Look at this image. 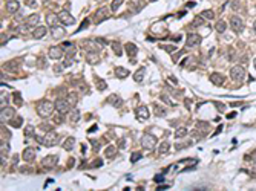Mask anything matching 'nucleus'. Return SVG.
Masks as SVG:
<instances>
[{
  "mask_svg": "<svg viewBox=\"0 0 256 191\" xmlns=\"http://www.w3.org/2000/svg\"><path fill=\"white\" fill-rule=\"evenodd\" d=\"M198 127H201L202 130H207V129H209V124H207V122H198Z\"/></svg>",
  "mask_w": 256,
  "mask_h": 191,
  "instance_id": "nucleus-49",
  "label": "nucleus"
},
{
  "mask_svg": "<svg viewBox=\"0 0 256 191\" xmlns=\"http://www.w3.org/2000/svg\"><path fill=\"white\" fill-rule=\"evenodd\" d=\"M74 144H75V138H72V136H71V138H68V139H66V141L63 142V148L69 151V150H72Z\"/></svg>",
  "mask_w": 256,
  "mask_h": 191,
  "instance_id": "nucleus-25",
  "label": "nucleus"
},
{
  "mask_svg": "<svg viewBox=\"0 0 256 191\" xmlns=\"http://www.w3.org/2000/svg\"><path fill=\"white\" fill-rule=\"evenodd\" d=\"M215 29H216V32H219V34H222V32H225V29H227V23H225L224 20H219V22L216 23V26H215Z\"/></svg>",
  "mask_w": 256,
  "mask_h": 191,
  "instance_id": "nucleus-27",
  "label": "nucleus"
},
{
  "mask_svg": "<svg viewBox=\"0 0 256 191\" xmlns=\"http://www.w3.org/2000/svg\"><path fill=\"white\" fill-rule=\"evenodd\" d=\"M144 73H146V67H141L140 70H137V72H135L134 80H135L137 83H141V81H143V78H144Z\"/></svg>",
  "mask_w": 256,
  "mask_h": 191,
  "instance_id": "nucleus-24",
  "label": "nucleus"
},
{
  "mask_svg": "<svg viewBox=\"0 0 256 191\" xmlns=\"http://www.w3.org/2000/svg\"><path fill=\"white\" fill-rule=\"evenodd\" d=\"M58 20H60V23L65 25V26H71V25L75 23V19H74L68 11H65V9L58 12Z\"/></svg>",
  "mask_w": 256,
  "mask_h": 191,
  "instance_id": "nucleus-6",
  "label": "nucleus"
},
{
  "mask_svg": "<svg viewBox=\"0 0 256 191\" xmlns=\"http://www.w3.org/2000/svg\"><path fill=\"white\" fill-rule=\"evenodd\" d=\"M141 145H143V148H146V150H152V148L157 145V138H155L154 135L146 133V135H143V138H141Z\"/></svg>",
  "mask_w": 256,
  "mask_h": 191,
  "instance_id": "nucleus-4",
  "label": "nucleus"
},
{
  "mask_svg": "<svg viewBox=\"0 0 256 191\" xmlns=\"http://www.w3.org/2000/svg\"><path fill=\"white\" fill-rule=\"evenodd\" d=\"M123 2H124V0H113V2L110 3V9L115 12V11H117V9H118V8L123 5Z\"/></svg>",
  "mask_w": 256,
  "mask_h": 191,
  "instance_id": "nucleus-32",
  "label": "nucleus"
},
{
  "mask_svg": "<svg viewBox=\"0 0 256 191\" xmlns=\"http://www.w3.org/2000/svg\"><path fill=\"white\" fill-rule=\"evenodd\" d=\"M107 101H109L110 104H113L115 107H120V106L123 104L121 98H118V97H117V95H112V97H109V98H107Z\"/></svg>",
  "mask_w": 256,
  "mask_h": 191,
  "instance_id": "nucleus-26",
  "label": "nucleus"
},
{
  "mask_svg": "<svg viewBox=\"0 0 256 191\" xmlns=\"http://www.w3.org/2000/svg\"><path fill=\"white\" fill-rule=\"evenodd\" d=\"M97 129H98V127H97V126H94L92 129H89V133H92V132H97Z\"/></svg>",
  "mask_w": 256,
  "mask_h": 191,
  "instance_id": "nucleus-52",
  "label": "nucleus"
},
{
  "mask_svg": "<svg viewBox=\"0 0 256 191\" xmlns=\"http://www.w3.org/2000/svg\"><path fill=\"white\" fill-rule=\"evenodd\" d=\"M109 16H107V9L106 8H101L100 11H97V19H95V22L97 23H100V20H104V19H107Z\"/></svg>",
  "mask_w": 256,
  "mask_h": 191,
  "instance_id": "nucleus-21",
  "label": "nucleus"
},
{
  "mask_svg": "<svg viewBox=\"0 0 256 191\" xmlns=\"http://www.w3.org/2000/svg\"><path fill=\"white\" fill-rule=\"evenodd\" d=\"M253 63H254V69H256V58H254V61H253Z\"/></svg>",
  "mask_w": 256,
  "mask_h": 191,
  "instance_id": "nucleus-54",
  "label": "nucleus"
},
{
  "mask_svg": "<svg viewBox=\"0 0 256 191\" xmlns=\"http://www.w3.org/2000/svg\"><path fill=\"white\" fill-rule=\"evenodd\" d=\"M57 161H58L57 156H48V157L43 159V167H46V168H52V167H55Z\"/></svg>",
  "mask_w": 256,
  "mask_h": 191,
  "instance_id": "nucleus-16",
  "label": "nucleus"
},
{
  "mask_svg": "<svg viewBox=\"0 0 256 191\" xmlns=\"http://www.w3.org/2000/svg\"><path fill=\"white\" fill-rule=\"evenodd\" d=\"M19 2L17 0H9V2L6 3V11L9 12V14H14V12H17L19 11Z\"/></svg>",
  "mask_w": 256,
  "mask_h": 191,
  "instance_id": "nucleus-15",
  "label": "nucleus"
},
{
  "mask_svg": "<svg viewBox=\"0 0 256 191\" xmlns=\"http://www.w3.org/2000/svg\"><path fill=\"white\" fill-rule=\"evenodd\" d=\"M51 32H52V37L55 40H60L61 37H65V28H60L58 25L57 26H52L51 28Z\"/></svg>",
  "mask_w": 256,
  "mask_h": 191,
  "instance_id": "nucleus-13",
  "label": "nucleus"
},
{
  "mask_svg": "<svg viewBox=\"0 0 256 191\" xmlns=\"http://www.w3.org/2000/svg\"><path fill=\"white\" fill-rule=\"evenodd\" d=\"M186 135H187V129L186 127H180V129L175 130V138H183Z\"/></svg>",
  "mask_w": 256,
  "mask_h": 191,
  "instance_id": "nucleus-31",
  "label": "nucleus"
},
{
  "mask_svg": "<svg viewBox=\"0 0 256 191\" xmlns=\"http://www.w3.org/2000/svg\"><path fill=\"white\" fill-rule=\"evenodd\" d=\"M55 110L60 113V115H65V113H68L69 110H71V104H69V101L68 100H57L55 103Z\"/></svg>",
  "mask_w": 256,
  "mask_h": 191,
  "instance_id": "nucleus-5",
  "label": "nucleus"
},
{
  "mask_svg": "<svg viewBox=\"0 0 256 191\" xmlns=\"http://www.w3.org/2000/svg\"><path fill=\"white\" fill-rule=\"evenodd\" d=\"M115 75L118 78H126L127 75H129V70L124 69V67H115Z\"/></svg>",
  "mask_w": 256,
  "mask_h": 191,
  "instance_id": "nucleus-22",
  "label": "nucleus"
},
{
  "mask_svg": "<svg viewBox=\"0 0 256 191\" xmlns=\"http://www.w3.org/2000/svg\"><path fill=\"white\" fill-rule=\"evenodd\" d=\"M46 22H48L49 26H57V25L60 23L58 16H55V14H49V16H46Z\"/></svg>",
  "mask_w": 256,
  "mask_h": 191,
  "instance_id": "nucleus-19",
  "label": "nucleus"
},
{
  "mask_svg": "<svg viewBox=\"0 0 256 191\" xmlns=\"http://www.w3.org/2000/svg\"><path fill=\"white\" fill-rule=\"evenodd\" d=\"M150 2H157V0H150Z\"/></svg>",
  "mask_w": 256,
  "mask_h": 191,
  "instance_id": "nucleus-56",
  "label": "nucleus"
},
{
  "mask_svg": "<svg viewBox=\"0 0 256 191\" xmlns=\"http://www.w3.org/2000/svg\"><path fill=\"white\" fill-rule=\"evenodd\" d=\"M155 112H157V116H164L166 115V110L161 109L160 106H155Z\"/></svg>",
  "mask_w": 256,
  "mask_h": 191,
  "instance_id": "nucleus-36",
  "label": "nucleus"
},
{
  "mask_svg": "<svg viewBox=\"0 0 256 191\" xmlns=\"http://www.w3.org/2000/svg\"><path fill=\"white\" fill-rule=\"evenodd\" d=\"M66 100L69 101L71 106H74V104L77 103V93H75V92H71V93L68 95V98H66Z\"/></svg>",
  "mask_w": 256,
  "mask_h": 191,
  "instance_id": "nucleus-33",
  "label": "nucleus"
},
{
  "mask_svg": "<svg viewBox=\"0 0 256 191\" xmlns=\"http://www.w3.org/2000/svg\"><path fill=\"white\" fill-rule=\"evenodd\" d=\"M167 150H169V142H166V141H164V142L160 145V151H161V153H166Z\"/></svg>",
  "mask_w": 256,
  "mask_h": 191,
  "instance_id": "nucleus-39",
  "label": "nucleus"
},
{
  "mask_svg": "<svg viewBox=\"0 0 256 191\" xmlns=\"http://www.w3.org/2000/svg\"><path fill=\"white\" fill-rule=\"evenodd\" d=\"M112 51H113L115 55H118V57H121V54H123V49H121V46H120L118 41H113V43H112Z\"/></svg>",
  "mask_w": 256,
  "mask_h": 191,
  "instance_id": "nucleus-29",
  "label": "nucleus"
},
{
  "mask_svg": "<svg viewBox=\"0 0 256 191\" xmlns=\"http://www.w3.org/2000/svg\"><path fill=\"white\" fill-rule=\"evenodd\" d=\"M40 66H42L43 69L46 67V63H45V60H39V67H40Z\"/></svg>",
  "mask_w": 256,
  "mask_h": 191,
  "instance_id": "nucleus-51",
  "label": "nucleus"
},
{
  "mask_svg": "<svg viewBox=\"0 0 256 191\" xmlns=\"http://www.w3.org/2000/svg\"><path fill=\"white\" fill-rule=\"evenodd\" d=\"M87 23H89V20H87V19H86V20H84V22H83V23H81V26H80V29H84V28H86V26H87Z\"/></svg>",
  "mask_w": 256,
  "mask_h": 191,
  "instance_id": "nucleus-50",
  "label": "nucleus"
},
{
  "mask_svg": "<svg viewBox=\"0 0 256 191\" xmlns=\"http://www.w3.org/2000/svg\"><path fill=\"white\" fill-rule=\"evenodd\" d=\"M230 76H232V80L236 83V84H241L242 81H244V76H245V70H244V67L242 66H233L232 69H230Z\"/></svg>",
  "mask_w": 256,
  "mask_h": 191,
  "instance_id": "nucleus-3",
  "label": "nucleus"
},
{
  "mask_svg": "<svg viewBox=\"0 0 256 191\" xmlns=\"http://www.w3.org/2000/svg\"><path fill=\"white\" fill-rule=\"evenodd\" d=\"M201 43V35L199 34H189L187 35V48H195Z\"/></svg>",
  "mask_w": 256,
  "mask_h": 191,
  "instance_id": "nucleus-9",
  "label": "nucleus"
},
{
  "mask_svg": "<svg viewBox=\"0 0 256 191\" xmlns=\"http://www.w3.org/2000/svg\"><path fill=\"white\" fill-rule=\"evenodd\" d=\"M14 115H16L14 109H11V107H2V122L9 121Z\"/></svg>",
  "mask_w": 256,
  "mask_h": 191,
  "instance_id": "nucleus-11",
  "label": "nucleus"
},
{
  "mask_svg": "<svg viewBox=\"0 0 256 191\" xmlns=\"http://www.w3.org/2000/svg\"><path fill=\"white\" fill-rule=\"evenodd\" d=\"M49 58H52V60H60L61 57H63V48L61 46H52L51 49H49Z\"/></svg>",
  "mask_w": 256,
  "mask_h": 191,
  "instance_id": "nucleus-8",
  "label": "nucleus"
},
{
  "mask_svg": "<svg viewBox=\"0 0 256 191\" xmlns=\"http://www.w3.org/2000/svg\"><path fill=\"white\" fill-rule=\"evenodd\" d=\"M210 81H212L213 84H216V86H221V84H224L225 78H224V75H221V73L215 72V73H212V75H210Z\"/></svg>",
  "mask_w": 256,
  "mask_h": 191,
  "instance_id": "nucleus-14",
  "label": "nucleus"
},
{
  "mask_svg": "<svg viewBox=\"0 0 256 191\" xmlns=\"http://www.w3.org/2000/svg\"><path fill=\"white\" fill-rule=\"evenodd\" d=\"M97 84H98V89H100V90H104V89H106V83H104V81H97Z\"/></svg>",
  "mask_w": 256,
  "mask_h": 191,
  "instance_id": "nucleus-48",
  "label": "nucleus"
},
{
  "mask_svg": "<svg viewBox=\"0 0 256 191\" xmlns=\"http://www.w3.org/2000/svg\"><path fill=\"white\" fill-rule=\"evenodd\" d=\"M95 43H97V44H100L101 48H103V46H106V41H104V38H95Z\"/></svg>",
  "mask_w": 256,
  "mask_h": 191,
  "instance_id": "nucleus-45",
  "label": "nucleus"
},
{
  "mask_svg": "<svg viewBox=\"0 0 256 191\" xmlns=\"http://www.w3.org/2000/svg\"><path fill=\"white\" fill-rule=\"evenodd\" d=\"M26 6L35 9V8H37V2H35V0H26Z\"/></svg>",
  "mask_w": 256,
  "mask_h": 191,
  "instance_id": "nucleus-41",
  "label": "nucleus"
},
{
  "mask_svg": "<svg viewBox=\"0 0 256 191\" xmlns=\"http://www.w3.org/2000/svg\"><path fill=\"white\" fill-rule=\"evenodd\" d=\"M161 100H163L166 104H169V106H175V103H173V101H170V98L167 97V95H161Z\"/></svg>",
  "mask_w": 256,
  "mask_h": 191,
  "instance_id": "nucleus-38",
  "label": "nucleus"
},
{
  "mask_svg": "<svg viewBox=\"0 0 256 191\" xmlns=\"http://www.w3.org/2000/svg\"><path fill=\"white\" fill-rule=\"evenodd\" d=\"M8 151H9V147H8V144H2V157H5L6 154H8Z\"/></svg>",
  "mask_w": 256,
  "mask_h": 191,
  "instance_id": "nucleus-42",
  "label": "nucleus"
},
{
  "mask_svg": "<svg viewBox=\"0 0 256 191\" xmlns=\"http://www.w3.org/2000/svg\"><path fill=\"white\" fill-rule=\"evenodd\" d=\"M126 52H127V55L134 57V55L138 52V48H137L134 43H126Z\"/></svg>",
  "mask_w": 256,
  "mask_h": 191,
  "instance_id": "nucleus-20",
  "label": "nucleus"
},
{
  "mask_svg": "<svg viewBox=\"0 0 256 191\" xmlns=\"http://www.w3.org/2000/svg\"><path fill=\"white\" fill-rule=\"evenodd\" d=\"M46 32H48V29H46V26H42V25H39L34 31H32V37L35 38V40H39V38H43L45 35H46Z\"/></svg>",
  "mask_w": 256,
  "mask_h": 191,
  "instance_id": "nucleus-12",
  "label": "nucleus"
},
{
  "mask_svg": "<svg viewBox=\"0 0 256 191\" xmlns=\"http://www.w3.org/2000/svg\"><path fill=\"white\" fill-rule=\"evenodd\" d=\"M22 157H23V161H25V162H31V161H34V159H35V148H32V147L25 148V151H23Z\"/></svg>",
  "mask_w": 256,
  "mask_h": 191,
  "instance_id": "nucleus-10",
  "label": "nucleus"
},
{
  "mask_svg": "<svg viewBox=\"0 0 256 191\" xmlns=\"http://www.w3.org/2000/svg\"><path fill=\"white\" fill-rule=\"evenodd\" d=\"M140 159H141V154H140V153H134V154L131 156V162H132V164H135V162L140 161Z\"/></svg>",
  "mask_w": 256,
  "mask_h": 191,
  "instance_id": "nucleus-40",
  "label": "nucleus"
},
{
  "mask_svg": "<svg viewBox=\"0 0 256 191\" xmlns=\"http://www.w3.org/2000/svg\"><path fill=\"white\" fill-rule=\"evenodd\" d=\"M14 103H17L19 106L22 104V98H20V93H14Z\"/></svg>",
  "mask_w": 256,
  "mask_h": 191,
  "instance_id": "nucleus-44",
  "label": "nucleus"
},
{
  "mask_svg": "<svg viewBox=\"0 0 256 191\" xmlns=\"http://www.w3.org/2000/svg\"><path fill=\"white\" fill-rule=\"evenodd\" d=\"M25 135L28 136V138H34L35 135H34V127L32 126H28L26 129H25Z\"/></svg>",
  "mask_w": 256,
  "mask_h": 191,
  "instance_id": "nucleus-35",
  "label": "nucleus"
},
{
  "mask_svg": "<svg viewBox=\"0 0 256 191\" xmlns=\"http://www.w3.org/2000/svg\"><path fill=\"white\" fill-rule=\"evenodd\" d=\"M78 119H80V113H78V110L72 112V115H71V122H75V121H78Z\"/></svg>",
  "mask_w": 256,
  "mask_h": 191,
  "instance_id": "nucleus-37",
  "label": "nucleus"
},
{
  "mask_svg": "<svg viewBox=\"0 0 256 191\" xmlns=\"http://www.w3.org/2000/svg\"><path fill=\"white\" fill-rule=\"evenodd\" d=\"M161 48H163L164 51H167V52H175V51H176L175 46H166V44H161Z\"/></svg>",
  "mask_w": 256,
  "mask_h": 191,
  "instance_id": "nucleus-43",
  "label": "nucleus"
},
{
  "mask_svg": "<svg viewBox=\"0 0 256 191\" xmlns=\"http://www.w3.org/2000/svg\"><path fill=\"white\" fill-rule=\"evenodd\" d=\"M22 122H23L22 116H17L16 119H13V121H11V126H13V127H16V129H19V127L22 126Z\"/></svg>",
  "mask_w": 256,
  "mask_h": 191,
  "instance_id": "nucleus-34",
  "label": "nucleus"
},
{
  "mask_svg": "<svg viewBox=\"0 0 256 191\" xmlns=\"http://www.w3.org/2000/svg\"><path fill=\"white\" fill-rule=\"evenodd\" d=\"M187 6H189V8H193V6H195V2H189V5H187Z\"/></svg>",
  "mask_w": 256,
  "mask_h": 191,
  "instance_id": "nucleus-53",
  "label": "nucleus"
},
{
  "mask_svg": "<svg viewBox=\"0 0 256 191\" xmlns=\"http://www.w3.org/2000/svg\"><path fill=\"white\" fill-rule=\"evenodd\" d=\"M154 180H155V182H163V180H164V174H157V176L154 177Z\"/></svg>",
  "mask_w": 256,
  "mask_h": 191,
  "instance_id": "nucleus-46",
  "label": "nucleus"
},
{
  "mask_svg": "<svg viewBox=\"0 0 256 191\" xmlns=\"http://www.w3.org/2000/svg\"><path fill=\"white\" fill-rule=\"evenodd\" d=\"M35 139H37V142H40V144H43V145H46V147L57 145L58 141H60V138H58V135H57L55 132H49V133H46L45 138H35Z\"/></svg>",
  "mask_w": 256,
  "mask_h": 191,
  "instance_id": "nucleus-2",
  "label": "nucleus"
},
{
  "mask_svg": "<svg viewBox=\"0 0 256 191\" xmlns=\"http://www.w3.org/2000/svg\"><path fill=\"white\" fill-rule=\"evenodd\" d=\"M6 104H8V97L2 95V107H6Z\"/></svg>",
  "mask_w": 256,
  "mask_h": 191,
  "instance_id": "nucleus-47",
  "label": "nucleus"
},
{
  "mask_svg": "<svg viewBox=\"0 0 256 191\" xmlns=\"http://www.w3.org/2000/svg\"><path fill=\"white\" fill-rule=\"evenodd\" d=\"M137 116H138L140 119H147V118H149V109H147L146 106H140V107L137 109Z\"/></svg>",
  "mask_w": 256,
  "mask_h": 191,
  "instance_id": "nucleus-17",
  "label": "nucleus"
},
{
  "mask_svg": "<svg viewBox=\"0 0 256 191\" xmlns=\"http://www.w3.org/2000/svg\"><path fill=\"white\" fill-rule=\"evenodd\" d=\"M230 28H232L235 32H242V29H244V22H242V19H241L239 16H233V17L230 19Z\"/></svg>",
  "mask_w": 256,
  "mask_h": 191,
  "instance_id": "nucleus-7",
  "label": "nucleus"
},
{
  "mask_svg": "<svg viewBox=\"0 0 256 191\" xmlns=\"http://www.w3.org/2000/svg\"><path fill=\"white\" fill-rule=\"evenodd\" d=\"M201 16H202V19H206V20H213V19H215V12H213L212 9H206V11H202Z\"/></svg>",
  "mask_w": 256,
  "mask_h": 191,
  "instance_id": "nucleus-28",
  "label": "nucleus"
},
{
  "mask_svg": "<svg viewBox=\"0 0 256 191\" xmlns=\"http://www.w3.org/2000/svg\"><path fill=\"white\" fill-rule=\"evenodd\" d=\"M54 109H55V104H52V103L48 101V100H43V101L37 106V112H39V115H40L42 118H48V116H51Z\"/></svg>",
  "mask_w": 256,
  "mask_h": 191,
  "instance_id": "nucleus-1",
  "label": "nucleus"
},
{
  "mask_svg": "<svg viewBox=\"0 0 256 191\" xmlns=\"http://www.w3.org/2000/svg\"><path fill=\"white\" fill-rule=\"evenodd\" d=\"M104 154H106V157H113V156L117 154V148H115L113 145H109V147L106 148Z\"/></svg>",
  "mask_w": 256,
  "mask_h": 191,
  "instance_id": "nucleus-30",
  "label": "nucleus"
},
{
  "mask_svg": "<svg viewBox=\"0 0 256 191\" xmlns=\"http://www.w3.org/2000/svg\"><path fill=\"white\" fill-rule=\"evenodd\" d=\"M253 26H254V29H256V20H254V25H253Z\"/></svg>",
  "mask_w": 256,
  "mask_h": 191,
  "instance_id": "nucleus-55",
  "label": "nucleus"
},
{
  "mask_svg": "<svg viewBox=\"0 0 256 191\" xmlns=\"http://www.w3.org/2000/svg\"><path fill=\"white\" fill-rule=\"evenodd\" d=\"M98 60H100V55H98L97 52H89V54H87V61H89V64H95V63H98Z\"/></svg>",
  "mask_w": 256,
  "mask_h": 191,
  "instance_id": "nucleus-23",
  "label": "nucleus"
},
{
  "mask_svg": "<svg viewBox=\"0 0 256 191\" xmlns=\"http://www.w3.org/2000/svg\"><path fill=\"white\" fill-rule=\"evenodd\" d=\"M39 23H40V16H37V14H32V16L28 17V20H26V25H28V26H34V28H37Z\"/></svg>",
  "mask_w": 256,
  "mask_h": 191,
  "instance_id": "nucleus-18",
  "label": "nucleus"
}]
</instances>
